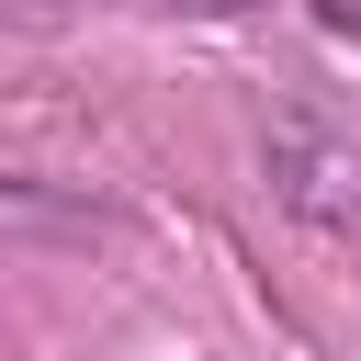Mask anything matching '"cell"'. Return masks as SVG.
Instances as JSON below:
<instances>
[{"label":"cell","instance_id":"cell-1","mask_svg":"<svg viewBox=\"0 0 361 361\" xmlns=\"http://www.w3.org/2000/svg\"><path fill=\"white\" fill-rule=\"evenodd\" d=\"M316 23H327V34H350V45H361V0H316Z\"/></svg>","mask_w":361,"mask_h":361},{"label":"cell","instance_id":"cell-2","mask_svg":"<svg viewBox=\"0 0 361 361\" xmlns=\"http://www.w3.org/2000/svg\"><path fill=\"white\" fill-rule=\"evenodd\" d=\"M192 11H237V0H192Z\"/></svg>","mask_w":361,"mask_h":361}]
</instances>
